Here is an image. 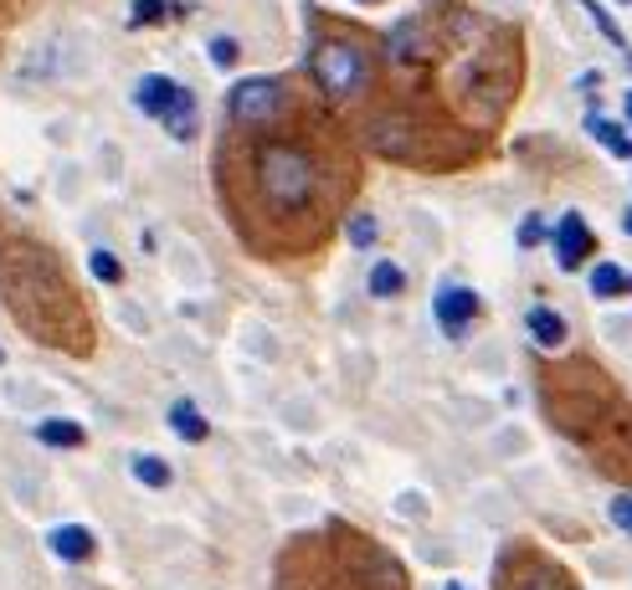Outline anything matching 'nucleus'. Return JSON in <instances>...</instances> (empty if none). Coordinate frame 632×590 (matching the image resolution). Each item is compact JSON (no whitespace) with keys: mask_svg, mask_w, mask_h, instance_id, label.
I'll return each instance as SVG.
<instances>
[{"mask_svg":"<svg viewBox=\"0 0 632 590\" xmlns=\"http://www.w3.org/2000/svg\"><path fill=\"white\" fill-rule=\"evenodd\" d=\"M325 134H335V129L299 93L289 98L283 114L257 123V129L226 123L222 160H216L226 205H237L247 196L268 221H319V211L344 196L340 144H329Z\"/></svg>","mask_w":632,"mask_h":590,"instance_id":"obj_1","label":"nucleus"},{"mask_svg":"<svg viewBox=\"0 0 632 590\" xmlns=\"http://www.w3.org/2000/svg\"><path fill=\"white\" fill-rule=\"evenodd\" d=\"M308 78L325 87L329 103H355L371 93V51L355 36L329 32L308 47Z\"/></svg>","mask_w":632,"mask_h":590,"instance_id":"obj_2","label":"nucleus"},{"mask_svg":"<svg viewBox=\"0 0 632 590\" xmlns=\"http://www.w3.org/2000/svg\"><path fill=\"white\" fill-rule=\"evenodd\" d=\"M289 98H293L289 83H278V78H247V83H237L226 93V123H232V129H257V123L283 114Z\"/></svg>","mask_w":632,"mask_h":590,"instance_id":"obj_3","label":"nucleus"},{"mask_svg":"<svg viewBox=\"0 0 632 590\" xmlns=\"http://www.w3.org/2000/svg\"><path fill=\"white\" fill-rule=\"evenodd\" d=\"M432 314H437V329L447 339H463L479 319V293L463 283H443L437 287V298H432Z\"/></svg>","mask_w":632,"mask_h":590,"instance_id":"obj_4","label":"nucleus"},{"mask_svg":"<svg viewBox=\"0 0 632 590\" xmlns=\"http://www.w3.org/2000/svg\"><path fill=\"white\" fill-rule=\"evenodd\" d=\"M592 252H597V236H592L582 211L561 216V226H555V262H561V272H582V262Z\"/></svg>","mask_w":632,"mask_h":590,"instance_id":"obj_5","label":"nucleus"},{"mask_svg":"<svg viewBox=\"0 0 632 590\" xmlns=\"http://www.w3.org/2000/svg\"><path fill=\"white\" fill-rule=\"evenodd\" d=\"M47 544H51V555L68 559V565H83V559H93V550H98L93 529H83V523H62V529H51Z\"/></svg>","mask_w":632,"mask_h":590,"instance_id":"obj_6","label":"nucleus"},{"mask_svg":"<svg viewBox=\"0 0 632 590\" xmlns=\"http://www.w3.org/2000/svg\"><path fill=\"white\" fill-rule=\"evenodd\" d=\"M160 123L171 129V139H196V129H201V114H196V93L190 87H175V98H171V108L160 114Z\"/></svg>","mask_w":632,"mask_h":590,"instance_id":"obj_7","label":"nucleus"},{"mask_svg":"<svg viewBox=\"0 0 632 590\" xmlns=\"http://www.w3.org/2000/svg\"><path fill=\"white\" fill-rule=\"evenodd\" d=\"M525 329H530V339L540 344V350H561L565 344V319L546 304H535L530 314H525Z\"/></svg>","mask_w":632,"mask_h":590,"instance_id":"obj_8","label":"nucleus"},{"mask_svg":"<svg viewBox=\"0 0 632 590\" xmlns=\"http://www.w3.org/2000/svg\"><path fill=\"white\" fill-rule=\"evenodd\" d=\"M586 134L597 139V144H607V154H617V160H632V134L622 129V123H612V118L592 114L586 118Z\"/></svg>","mask_w":632,"mask_h":590,"instance_id":"obj_9","label":"nucleus"},{"mask_svg":"<svg viewBox=\"0 0 632 590\" xmlns=\"http://www.w3.org/2000/svg\"><path fill=\"white\" fill-rule=\"evenodd\" d=\"M175 87H180V83H171V78H139L134 103H139V108H144V114H150V118H160V114H165V108H171Z\"/></svg>","mask_w":632,"mask_h":590,"instance_id":"obj_10","label":"nucleus"},{"mask_svg":"<svg viewBox=\"0 0 632 590\" xmlns=\"http://www.w3.org/2000/svg\"><path fill=\"white\" fill-rule=\"evenodd\" d=\"M171 432L180 441H206V437H211V422H206V416L190 401H175L171 405Z\"/></svg>","mask_w":632,"mask_h":590,"instance_id":"obj_11","label":"nucleus"},{"mask_svg":"<svg viewBox=\"0 0 632 590\" xmlns=\"http://www.w3.org/2000/svg\"><path fill=\"white\" fill-rule=\"evenodd\" d=\"M36 441H42V447H83L87 441V432L78 422H68V416H51V422H42L36 426Z\"/></svg>","mask_w":632,"mask_h":590,"instance_id":"obj_12","label":"nucleus"},{"mask_svg":"<svg viewBox=\"0 0 632 590\" xmlns=\"http://www.w3.org/2000/svg\"><path fill=\"white\" fill-rule=\"evenodd\" d=\"M592 293L597 298H622V293H632V272H622L617 262H601V268H592Z\"/></svg>","mask_w":632,"mask_h":590,"instance_id":"obj_13","label":"nucleus"},{"mask_svg":"<svg viewBox=\"0 0 632 590\" xmlns=\"http://www.w3.org/2000/svg\"><path fill=\"white\" fill-rule=\"evenodd\" d=\"M134 477L144 483V488H171V462L154 452H139L134 457Z\"/></svg>","mask_w":632,"mask_h":590,"instance_id":"obj_14","label":"nucleus"},{"mask_svg":"<svg viewBox=\"0 0 632 590\" xmlns=\"http://www.w3.org/2000/svg\"><path fill=\"white\" fill-rule=\"evenodd\" d=\"M401 287H407V272L396 268V262H376V268H371V293H376V298H396Z\"/></svg>","mask_w":632,"mask_h":590,"instance_id":"obj_15","label":"nucleus"},{"mask_svg":"<svg viewBox=\"0 0 632 590\" xmlns=\"http://www.w3.org/2000/svg\"><path fill=\"white\" fill-rule=\"evenodd\" d=\"M87 268H93V278H98V283H108V287L124 283V262H119L114 252H103V247H98L93 257H87Z\"/></svg>","mask_w":632,"mask_h":590,"instance_id":"obj_16","label":"nucleus"},{"mask_svg":"<svg viewBox=\"0 0 632 590\" xmlns=\"http://www.w3.org/2000/svg\"><path fill=\"white\" fill-rule=\"evenodd\" d=\"M582 11H586V16H592V21H597V26H601V36H607L612 47H622V51H628V36H622V26H617V21L607 16V11H601L597 0H582Z\"/></svg>","mask_w":632,"mask_h":590,"instance_id":"obj_17","label":"nucleus"},{"mask_svg":"<svg viewBox=\"0 0 632 590\" xmlns=\"http://www.w3.org/2000/svg\"><path fill=\"white\" fill-rule=\"evenodd\" d=\"M165 16H171V5H165V0H134V11H129V26H160Z\"/></svg>","mask_w":632,"mask_h":590,"instance_id":"obj_18","label":"nucleus"},{"mask_svg":"<svg viewBox=\"0 0 632 590\" xmlns=\"http://www.w3.org/2000/svg\"><path fill=\"white\" fill-rule=\"evenodd\" d=\"M376 236H381V226H376V216H371V211L350 216V241H355V247H371Z\"/></svg>","mask_w":632,"mask_h":590,"instance_id":"obj_19","label":"nucleus"},{"mask_svg":"<svg viewBox=\"0 0 632 590\" xmlns=\"http://www.w3.org/2000/svg\"><path fill=\"white\" fill-rule=\"evenodd\" d=\"M237 57H242V47L232 36H216V42H211V62H216V68H237Z\"/></svg>","mask_w":632,"mask_h":590,"instance_id":"obj_20","label":"nucleus"},{"mask_svg":"<svg viewBox=\"0 0 632 590\" xmlns=\"http://www.w3.org/2000/svg\"><path fill=\"white\" fill-rule=\"evenodd\" d=\"M607 514H612V523L622 529V534H632V493H617Z\"/></svg>","mask_w":632,"mask_h":590,"instance_id":"obj_21","label":"nucleus"},{"mask_svg":"<svg viewBox=\"0 0 632 590\" xmlns=\"http://www.w3.org/2000/svg\"><path fill=\"white\" fill-rule=\"evenodd\" d=\"M540 236H546V221H540V216H535V211H530V216L519 221V247H535Z\"/></svg>","mask_w":632,"mask_h":590,"instance_id":"obj_22","label":"nucleus"},{"mask_svg":"<svg viewBox=\"0 0 632 590\" xmlns=\"http://www.w3.org/2000/svg\"><path fill=\"white\" fill-rule=\"evenodd\" d=\"M622 114H628V123H632V93H622Z\"/></svg>","mask_w":632,"mask_h":590,"instance_id":"obj_23","label":"nucleus"},{"mask_svg":"<svg viewBox=\"0 0 632 590\" xmlns=\"http://www.w3.org/2000/svg\"><path fill=\"white\" fill-rule=\"evenodd\" d=\"M622 226H628V232H632V211H628V216H622Z\"/></svg>","mask_w":632,"mask_h":590,"instance_id":"obj_24","label":"nucleus"},{"mask_svg":"<svg viewBox=\"0 0 632 590\" xmlns=\"http://www.w3.org/2000/svg\"><path fill=\"white\" fill-rule=\"evenodd\" d=\"M360 5H376V0H360Z\"/></svg>","mask_w":632,"mask_h":590,"instance_id":"obj_25","label":"nucleus"},{"mask_svg":"<svg viewBox=\"0 0 632 590\" xmlns=\"http://www.w3.org/2000/svg\"><path fill=\"white\" fill-rule=\"evenodd\" d=\"M447 590H463V586H447Z\"/></svg>","mask_w":632,"mask_h":590,"instance_id":"obj_26","label":"nucleus"},{"mask_svg":"<svg viewBox=\"0 0 632 590\" xmlns=\"http://www.w3.org/2000/svg\"><path fill=\"white\" fill-rule=\"evenodd\" d=\"M622 5H632V0H622Z\"/></svg>","mask_w":632,"mask_h":590,"instance_id":"obj_27","label":"nucleus"},{"mask_svg":"<svg viewBox=\"0 0 632 590\" xmlns=\"http://www.w3.org/2000/svg\"><path fill=\"white\" fill-rule=\"evenodd\" d=\"M628 68H632V57H628Z\"/></svg>","mask_w":632,"mask_h":590,"instance_id":"obj_28","label":"nucleus"},{"mask_svg":"<svg viewBox=\"0 0 632 590\" xmlns=\"http://www.w3.org/2000/svg\"><path fill=\"white\" fill-rule=\"evenodd\" d=\"M0 359H5V354H0Z\"/></svg>","mask_w":632,"mask_h":590,"instance_id":"obj_29","label":"nucleus"}]
</instances>
